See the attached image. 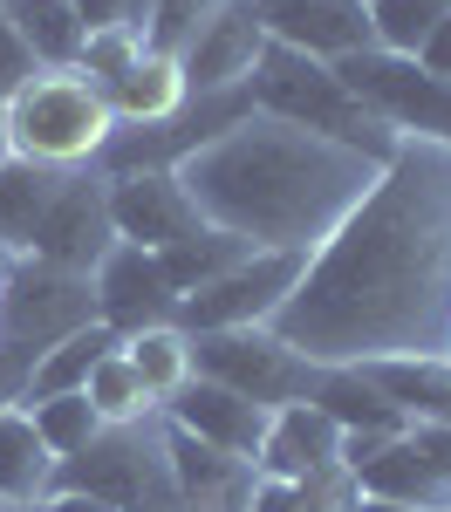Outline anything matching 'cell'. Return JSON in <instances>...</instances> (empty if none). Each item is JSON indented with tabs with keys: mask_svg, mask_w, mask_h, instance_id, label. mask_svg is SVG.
I'll return each mask as SVG.
<instances>
[{
	"mask_svg": "<svg viewBox=\"0 0 451 512\" xmlns=\"http://www.w3.org/2000/svg\"><path fill=\"white\" fill-rule=\"evenodd\" d=\"M267 328L315 369L451 355V144L404 137Z\"/></svg>",
	"mask_w": 451,
	"mask_h": 512,
	"instance_id": "6da1fadb",
	"label": "cell"
},
{
	"mask_svg": "<svg viewBox=\"0 0 451 512\" xmlns=\"http://www.w3.org/2000/svg\"><path fill=\"white\" fill-rule=\"evenodd\" d=\"M171 171L192 192L205 226L246 239L253 253H315L383 178L369 151L260 110H246L212 144L185 151Z\"/></svg>",
	"mask_w": 451,
	"mask_h": 512,
	"instance_id": "7a4b0ae2",
	"label": "cell"
},
{
	"mask_svg": "<svg viewBox=\"0 0 451 512\" xmlns=\"http://www.w3.org/2000/svg\"><path fill=\"white\" fill-rule=\"evenodd\" d=\"M0 137H7V158L82 171L117 137V110H110L103 82H89L82 69H35L0 103Z\"/></svg>",
	"mask_w": 451,
	"mask_h": 512,
	"instance_id": "3957f363",
	"label": "cell"
},
{
	"mask_svg": "<svg viewBox=\"0 0 451 512\" xmlns=\"http://www.w3.org/2000/svg\"><path fill=\"white\" fill-rule=\"evenodd\" d=\"M246 103H253L260 117L322 130V137H335V144H356V151H369L376 164H390V151L404 144L390 123L369 117L363 103L349 96V82L335 76L328 62L294 55V48H281V41H267V55L253 62V76H246Z\"/></svg>",
	"mask_w": 451,
	"mask_h": 512,
	"instance_id": "277c9868",
	"label": "cell"
},
{
	"mask_svg": "<svg viewBox=\"0 0 451 512\" xmlns=\"http://www.w3.org/2000/svg\"><path fill=\"white\" fill-rule=\"evenodd\" d=\"M55 492H89L117 512H178V478H171V424L164 410L103 424L89 451L55 465Z\"/></svg>",
	"mask_w": 451,
	"mask_h": 512,
	"instance_id": "5b68a950",
	"label": "cell"
},
{
	"mask_svg": "<svg viewBox=\"0 0 451 512\" xmlns=\"http://www.w3.org/2000/svg\"><path fill=\"white\" fill-rule=\"evenodd\" d=\"M192 376L246 396L260 410L308 403L315 383H322V369L301 349H287L274 328H212V335H192Z\"/></svg>",
	"mask_w": 451,
	"mask_h": 512,
	"instance_id": "8992f818",
	"label": "cell"
},
{
	"mask_svg": "<svg viewBox=\"0 0 451 512\" xmlns=\"http://www.w3.org/2000/svg\"><path fill=\"white\" fill-rule=\"evenodd\" d=\"M96 321V287L89 274H62L48 260H14L0 280V349L35 369L55 342Z\"/></svg>",
	"mask_w": 451,
	"mask_h": 512,
	"instance_id": "52a82bcc",
	"label": "cell"
},
{
	"mask_svg": "<svg viewBox=\"0 0 451 512\" xmlns=\"http://www.w3.org/2000/svg\"><path fill=\"white\" fill-rule=\"evenodd\" d=\"M328 69L349 82V96L363 103L369 117H383L397 137L451 144V82L445 76H424L410 55H383V48L342 55V62H328Z\"/></svg>",
	"mask_w": 451,
	"mask_h": 512,
	"instance_id": "ba28073f",
	"label": "cell"
},
{
	"mask_svg": "<svg viewBox=\"0 0 451 512\" xmlns=\"http://www.w3.org/2000/svg\"><path fill=\"white\" fill-rule=\"evenodd\" d=\"M308 267V253H253L233 274H219L212 287L178 301V328L185 335H212V328H267L281 315V301L294 294V280Z\"/></svg>",
	"mask_w": 451,
	"mask_h": 512,
	"instance_id": "9c48e42d",
	"label": "cell"
},
{
	"mask_svg": "<svg viewBox=\"0 0 451 512\" xmlns=\"http://www.w3.org/2000/svg\"><path fill=\"white\" fill-rule=\"evenodd\" d=\"M110 246H117V226H110V178H103L96 164H82V171H69V185L55 192L35 246H28V260H48V267H62V274H96Z\"/></svg>",
	"mask_w": 451,
	"mask_h": 512,
	"instance_id": "30bf717a",
	"label": "cell"
},
{
	"mask_svg": "<svg viewBox=\"0 0 451 512\" xmlns=\"http://www.w3.org/2000/svg\"><path fill=\"white\" fill-rule=\"evenodd\" d=\"M103 178H110V226H117L123 246L171 253V246L205 233L199 205L178 185V171H103Z\"/></svg>",
	"mask_w": 451,
	"mask_h": 512,
	"instance_id": "8fae6325",
	"label": "cell"
},
{
	"mask_svg": "<svg viewBox=\"0 0 451 512\" xmlns=\"http://www.w3.org/2000/svg\"><path fill=\"white\" fill-rule=\"evenodd\" d=\"M96 287V321L117 335H144V328H171L178 321V287L164 280V260L144 246H110L103 267L89 274Z\"/></svg>",
	"mask_w": 451,
	"mask_h": 512,
	"instance_id": "7c38bea8",
	"label": "cell"
},
{
	"mask_svg": "<svg viewBox=\"0 0 451 512\" xmlns=\"http://www.w3.org/2000/svg\"><path fill=\"white\" fill-rule=\"evenodd\" d=\"M260 55H267L260 7H253V0H226V7L205 21V35L178 55V69H185V89H192V96H233V89H246V76H253Z\"/></svg>",
	"mask_w": 451,
	"mask_h": 512,
	"instance_id": "4fadbf2b",
	"label": "cell"
},
{
	"mask_svg": "<svg viewBox=\"0 0 451 512\" xmlns=\"http://www.w3.org/2000/svg\"><path fill=\"white\" fill-rule=\"evenodd\" d=\"M253 7H260V28H267V41H281V48H294V55L342 62V55H363V48H376L363 0H253Z\"/></svg>",
	"mask_w": 451,
	"mask_h": 512,
	"instance_id": "5bb4252c",
	"label": "cell"
},
{
	"mask_svg": "<svg viewBox=\"0 0 451 512\" xmlns=\"http://www.w3.org/2000/svg\"><path fill=\"white\" fill-rule=\"evenodd\" d=\"M171 478H178V512H253V492H260V465L253 458L199 444L178 424H171Z\"/></svg>",
	"mask_w": 451,
	"mask_h": 512,
	"instance_id": "9a60e30c",
	"label": "cell"
},
{
	"mask_svg": "<svg viewBox=\"0 0 451 512\" xmlns=\"http://www.w3.org/2000/svg\"><path fill=\"white\" fill-rule=\"evenodd\" d=\"M260 478H328L342 472V424L328 417L322 403H287L267 417L260 437Z\"/></svg>",
	"mask_w": 451,
	"mask_h": 512,
	"instance_id": "2e32d148",
	"label": "cell"
},
{
	"mask_svg": "<svg viewBox=\"0 0 451 512\" xmlns=\"http://www.w3.org/2000/svg\"><path fill=\"white\" fill-rule=\"evenodd\" d=\"M164 417H171L178 431H192L199 444L260 458V437H267V417H274V410H260V403H246V396H233V390H219V383H205V376H192L185 390L164 403Z\"/></svg>",
	"mask_w": 451,
	"mask_h": 512,
	"instance_id": "e0dca14e",
	"label": "cell"
},
{
	"mask_svg": "<svg viewBox=\"0 0 451 512\" xmlns=\"http://www.w3.org/2000/svg\"><path fill=\"white\" fill-rule=\"evenodd\" d=\"M110 110H117V130H151V123H171L185 103H192V89H185V69H178V55H158V48H144L130 69H123L110 89Z\"/></svg>",
	"mask_w": 451,
	"mask_h": 512,
	"instance_id": "ac0fdd59",
	"label": "cell"
},
{
	"mask_svg": "<svg viewBox=\"0 0 451 512\" xmlns=\"http://www.w3.org/2000/svg\"><path fill=\"white\" fill-rule=\"evenodd\" d=\"M55 451L41 444L35 417L14 403V410H0V506H41L48 492H55Z\"/></svg>",
	"mask_w": 451,
	"mask_h": 512,
	"instance_id": "d6986e66",
	"label": "cell"
},
{
	"mask_svg": "<svg viewBox=\"0 0 451 512\" xmlns=\"http://www.w3.org/2000/svg\"><path fill=\"white\" fill-rule=\"evenodd\" d=\"M62 185H69V171H48V164H28V158H0V246L14 260H28V246H35L41 219H48V205H55Z\"/></svg>",
	"mask_w": 451,
	"mask_h": 512,
	"instance_id": "ffe728a7",
	"label": "cell"
},
{
	"mask_svg": "<svg viewBox=\"0 0 451 512\" xmlns=\"http://www.w3.org/2000/svg\"><path fill=\"white\" fill-rule=\"evenodd\" d=\"M369 383L404 410V424H438V431H451V355L369 362Z\"/></svg>",
	"mask_w": 451,
	"mask_h": 512,
	"instance_id": "44dd1931",
	"label": "cell"
},
{
	"mask_svg": "<svg viewBox=\"0 0 451 512\" xmlns=\"http://www.w3.org/2000/svg\"><path fill=\"white\" fill-rule=\"evenodd\" d=\"M0 21L21 35V48L35 55V69H76L82 62V28L76 0H0Z\"/></svg>",
	"mask_w": 451,
	"mask_h": 512,
	"instance_id": "7402d4cb",
	"label": "cell"
},
{
	"mask_svg": "<svg viewBox=\"0 0 451 512\" xmlns=\"http://www.w3.org/2000/svg\"><path fill=\"white\" fill-rule=\"evenodd\" d=\"M356 478V492H369V499H397V506H417V512H451V485L424 458H417V444L410 437H390L383 444V458H369Z\"/></svg>",
	"mask_w": 451,
	"mask_h": 512,
	"instance_id": "603a6c76",
	"label": "cell"
},
{
	"mask_svg": "<svg viewBox=\"0 0 451 512\" xmlns=\"http://www.w3.org/2000/svg\"><path fill=\"white\" fill-rule=\"evenodd\" d=\"M123 335L117 328H103V321H89V328H76L69 342H55V349L41 355L35 369H28V390H21V403H41V396H69L89 383V369L103 362V355L117 349Z\"/></svg>",
	"mask_w": 451,
	"mask_h": 512,
	"instance_id": "cb8c5ba5",
	"label": "cell"
},
{
	"mask_svg": "<svg viewBox=\"0 0 451 512\" xmlns=\"http://www.w3.org/2000/svg\"><path fill=\"white\" fill-rule=\"evenodd\" d=\"M308 403H322L342 431H404V410L369 383V369H322Z\"/></svg>",
	"mask_w": 451,
	"mask_h": 512,
	"instance_id": "d4e9b609",
	"label": "cell"
},
{
	"mask_svg": "<svg viewBox=\"0 0 451 512\" xmlns=\"http://www.w3.org/2000/svg\"><path fill=\"white\" fill-rule=\"evenodd\" d=\"M123 362L137 369V383L151 390V403H171V396L192 383V335L171 321V328H144V335H123Z\"/></svg>",
	"mask_w": 451,
	"mask_h": 512,
	"instance_id": "484cf974",
	"label": "cell"
},
{
	"mask_svg": "<svg viewBox=\"0 0 451 512\" xmlns=\"http://www.w3.org/2000/svg\"><path fill=\"white\" fill-rule=\"evenodd\" d=\"M164 260V280L178 287V301L185 294H199V287H212L219 274H233L240 260H253V246L233 233H219V226H205L199 239H185V246H171V253H158Z\"/></svg>",
	"mask_w": 451,
	"mask_h": 512,
	"instance_id": "4316f807",
	"label": "cell"
},
{
	"mask_svg": "<svg viewBox=\"0 0 451 512\" xmlns=\"http://www.w3.org/2000/svg\"><path fill=\"white\" fill-rule=\"evenodd\" d=\"M451 14V0H369V35L383 55H417L438 35V21Z\"/></svg>",
	"mask_w": 451,
	"mask_h": 512,
	"instance_id": "83f0119b",
	"label": "cell"
},
{
	"mask_svg": "<svg viewBox=\"0 0 451 512\" xmlns=\"http://www.w3.org/2000/svg\"><path fill=\"white\" fill-rule=\"evenodd\" d=\"M82 396H89V410L103 417V424H130V417H151L158 403H151V390L137 383V369L123 362V342L96 369H89V383H82Z\"/></svg>",
	"mask_w": 451,
	"mask_h": 512,
	"instance_id": "f1b7e54d",
	"label": "cell"
},
{
	"mask_svg": "<svg viewBox=\"0 0 451 512\" xmlns=\"http://www.w3.org/2000/svg\"><path fill=\"white\" fill-rule=\"evenodd\" d=\"M356 506V478L328 472V478H260L253 512H349Z\"/></svg>",
	"mask_w": 451,
	"mask_h": 512,
	"instance_id": "f546056e",
	"label": "cell"
},
{
	"mask_svg": "<svg viewBox=\"0 0 451 512\" xmlns=\"http://www.w3.org/2000/svg\"><path fill=\"white\" fill-rule=\"evenodd\" d=\"M28 417H35L41 444L55 451V458H76V451H89L96 444V431H103V417L89 410V396L69 390V396H41V403H21Z\"/></svg>",
	"mask_w": 451,
	"mask_h": 512,
	"instance_id": "4dcf8cb0",
	"label": "cell"
},
{
	"mask_svg": "<svg viewBox=\"0 0 451 512\" xmlns=\"http://www.w3.org/2000/svg\"><path fill=\"white\" fill-rule=\"evenodd\" d=\"M219 7H226V0H151V14H144V48L185 55V48L205 35V21H212Z\"/></svg>",
	"mask_w": 451,
	"mask_h": 512,
	"instance_id": "1f68e13d",
	"label": "cell"
},
{
	"mask_svg": "<svg viewBox=\"0 0 451 512\" xmlns=\"http://www.w3.org/2000/svg\"><path fill=\"white\" fill-rule=\"evenodd\" d=\"M137 55H144V35H137V28H96V35L82 41V62H76V69L89 82H103V89H110Z\"/></svg>",
	"mask_w": 451,
	"mask_h": 512,
	"instance_id": "d6a6232c",
	"label": "cell"
},
{
	"mask_svg": "<svg viewBox=\"0 0 451 512\" xmlns=\"http://www.w3.org/2000/svg\"><path fill=\"white\" fill-rule=\"evenodd\" d=\"M82 28L96 35V28H137L144 35V14H151V0H76Z\"/></svg>",
	"mask_w": 451,
	"mask_h": 512,
	"instance_id": "836d02e7",
	"label": "cell"
},
{
	"mask_svg": "<svg viewBox=\"0 0 451 512\" xmlns=\"http://www.w3.org/2000/svg\"><path fill=\"white\" fill-rule=\"evenodd\" d=\"M28 76H35V55H28V48H21V35L0 21V103H7V96H14Z\"/></svg>",
	"mask_w": 451,
	"mask_h": 512,
	"instance_id": "e575fe53",
	"label": "cell"
},
{
	"mask_svg": "<svg viewBox=\"0 0 451 512\" xmlns=\"http://www.w3.org/2000/svg\"><path fill=\"white\" fill-rule=\"evenodd\" d=\"M410 62H417L424 76H445V82H451V14H445V21H438V35L424 41V48H417Z\"/></svg>",
	"mask_w": 451,
	"mask_h": 512,
	"instance_id": "d590c367",
	"label": "cell"
},
{
	"mask_svg": "<svg viewBox=\"0 0 451 512\" xmlns=\"http://www.w3.org/2000/svg\"><path fill=\"white\" fill-rule=\"evenodd\" d=\"M35 512H117V506H103V499H89V492H48Z\"/></svg>",
	"mask_w": 451,
	"mask_h": 512,
	"instance_id": "8d00e7d4",
	"label": "cell"
},
{
	"mask_svg": "<svg viewBox=\"0 0 451 512\" xmlns=\"http://www.w3.org/2000/svg\"><path fill=\"white\" fill-rule=\"evenodd\" d=\"M349 512H417V506H397V499H369V492H356V506Z\"/></svg>",
	"mask_w": 451,
	"mask_h": 512,
	"instance_id": "74e56055",
	"label": "cell"
},
{
	"mask_svg": "<svg viewBox=\"0 0 451 512\" xmlns=\"http://www.w3.org/2000/svg\"><path fill=\"white\" fill-rule=\"evenodd\" d=\"M7 267H14V253H7V246H0V274H7Z\"/></svg>",
	"mask_w": 451,
	"mask_h": 512,
	"instance_id": "f35d334b",
	"label": "cell"
},
{
	"mask_svg": "<svg viewBox=\"0 0 451 512\" xmlns=\"http://www.w3.org/2000/svg\"><path fill=\"white\" fill-rule=\"evenodd\" d=\"M0 158H7V137H0Z\"/></svg>",
	"mask_w": 451,
	"mask_h": 512,
	"instance_id": "ab89813d",
	"label": "cell"
},
{
	"mask_svg": "<svg viewBox=\"0 0 451 512\" xmlns=\"http://www.w3.org/2000/svg\"><path fill=\"white\" fill-rule=\"evenodd\" d=\"M0 512H21V506H0Z\"/></svg>",
	"mask_w": 451,
	"mask_h": 512,
	"instance_id": "60d3db41",
	"label": "cell"
},
{
	"mask_svg": "<svg viewBox=\"0 0 451 512\" xmlns=\"http://www.w3.org/2000/svg\"><path fill=\"white\" fill-rule=\"evenodd\" d=\"M0 280H7V274H0Z\"/></svg>",
	"mask_w": 451,
	"mask_h": 512,
	"instance_id": "b9f144b4",
	"label": "cell"
},
{
	"mask_svg": "<svg viewBox=\"0 0 451 512\" xmlns=\"http://www.w3.org/2000/svg\"><path fill=\"white\" fill-rule=\"evenodd\" d=\"M363 7H369V0H363Z\"/></svg>",
	"mask_w": 451,
	"mask_h": 512,
	"instance_id": "7bdbcfd3",
	"label": "cell"
},
{
	"mask_svg": "<svg viewBox=\"0 0 451 512\" xmlns=\"http://www.w3.org/2000/svg\"><path fill=\"white\" fill-rule=\"evenodd\" d=\"M28 512H35V506H28Z\"/></svg>",
	"mask_w": 451,
	"mask_h": 512,
	"instance_id": "ee69618b",
	"label": "cell"
}]
</instances>
